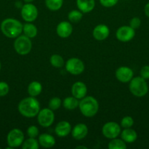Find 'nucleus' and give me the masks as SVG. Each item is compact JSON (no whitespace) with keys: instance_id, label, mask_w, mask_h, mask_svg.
I'll return each instance as SVG.
<instances>
[{"instance_id":"1","label":"nucleus","mask_w":149,"mask_h":149,"mask_svg":"<svg viewBox=\"0 0 149 149\" xmlns=\"http://www.w3.org/2000/svg\"><path fill=\"white\" fill-rule=\"evenodd\" d=\"M18 111L22 116L27 118H32L37 116L40 111V104L34 97L23 98L18 104Z\"/></svg>"},{"instance_id":"2","label":"nucleus","mask_w":149,"mask_h":149,"mask_svg":"<svg viewBox=\"0 0 149 149\" xmlns=\"http://www.w3.org/2000/svg\"><path fill=\"white\" fill-rule=\"evenodd\" d=\"M23 26L19 20L14 18H7L1 23V31L8 38H16L23 31Z\"/></svg>"},{"instance_id":"3","label":"nucleus","mask_w":149,"mask_h":149,"mask_svg":"<svg viewBox=\"0 0 149 149\" xmlns=\"http://www.w3.org/2000/svg\"><path fill=\"white\" fill-rule=\"evenodd\" d=\"M79 109L86 117H93L99 111V103L92 96H86L79 102Z\"/></svg>"},{"instance_id":"4","label":"nucleus","mask_w":149,"mask_h":149,"mask_svg":"<svg viewBox=\"0 0 149 149\" xmlns=\"http://www.w3.org/2000/svg\"><path fill=\"white\" fill-rule=\"evenodd\" d=\"M129 90L133 95L141 97L145 95L148 92L146 80L141 77H134L129 81Z\"/></svg>"},{"instance_id":"5","label":"nucleus","mask_w":149,"mask_h":149,"mask_svg":"<svg viewBox=\"0 0 149 149\" xmlns=\"http://www.w3.org/2000/svg\"><path fill=\"white\" fill-rule=\"evenodd\" d=\"M32 43L30 38L25 35H20L16 37L14 42V49L18 54L26 55L31 52Z\"/></svg>"},{"instance_id":"6","label":"nucleus","mask_w":149,"mask_h":149,"mask_svg":"<svg viewBox=\"0 0 149 149\" xmlns=\"http://www.w3.org/2000/svg\"><path fill=\"white\" fill-rule=\"evenodd\" d=\"M55 119L53 111L51 109H42L37 114V122L42 127H48L53 125Z\"/></svg>"},{"instance_id":"7","label":"nucleus","mask_w":149,"mask_h":149,"mask_svg":"<svg viewBox=\"0 0 149 149\" xmlns=\"http://www.w3.org/2000/svg\"><path fill=\"white\" fill-rule=\"evenodd\" d=\"M66 70L72 75H80L84 71L85 65L83 61L77 58H70L66 62Z\"/></svg>"},{"instance_id":"8","label":"nucleus","mask_w":149,"mask_h":149,"mask_svg":"<svg viewBox=\"0 0 149 149\" xmlns=\"http://www.w3.org/2000/svg\"><path fill=\"white\" fill-rule=\"evenodd\" d=\"M24 141V134L20 130L13 129L7 134V144L11 148H17L23 144Z\"/></svg>"},{"instance_id":"9","label":"nucleus","mask_w":149,"mask_h":149,"mask_svg":"<svg viewBox=\"0 0 149 149\" xmlns=\"http://www.w3.org/2000/svg\"><path fill=\"white\" fill-rule=\"evenodd\" d=\"M21 17L27 23L34 21L38 16V10L35 5L32 3H26L22 6L20 10Z\"/></svg>"},{"instance_id":"10","label":"nucleus","mask_w":149,"mask_h":149,"mask_svg":"<svg viewBox=\"0 0 149 149\" xmlns=\"http://www.w3.org/2000/svg\"><path fill=\"white\" fill-rule=\"evenodd\" d=\"M102 135L108 139L117 138L121 134V126L114 122H107L104 125L102 129Z\"/></svg>"},{"instance_id":"11","label":"nucleus","mask_w":149,"mask_h":149,"mask_svg":"<svg viewBox=\"0 0 149 149\" xmlns=\"http://www.w3.org/2000/svg\"><path fill=\"white\" fill-rule=\"evenodd\" d=\"M135 36V30L128 26H123L118 28L116 31V38L122 42L131 41Z\"/></svg>"},{"instance_id":"12","label":"nucleus","mask_w":149,"mask_h":149,"mask_svg":"<svg viewBox=\"0 0 149 149\" xmlns=\"http://www.w3.org/2000/svg\"><path fill=\"white\" fill-rule=\"evenodd\" d=\"M134 72L132 69L127 66H121L115 71V77L122 83L129 82L133 78Z\"/></svg>"},{"instance_id":"13","label":"nucleus","mask_w":149,"mask_h":149,"mask_svg":"<svg viewBox=\"0 0 149 149\" xmlns=\"http://www.w3.org/2000/svg\"><path fill=\"white\" fill-rule=\"evenodd\" d=\"M110 29L105 24L97 25L93 30V36L96 40L103 41L109 36Z\"/></svg>"},{"instance_id":"14","label":"nucleus","mask_w":149,"mask_h":149,"mask_svg":"<svg viewBox=\"0 0 149 149\" xmlns=\"http://www.w3.org/2000/svg\"><path fill=\"white\" fill-rule=\"evenodd\" d=\"M72 94L74 97L81 100L87 94V87L82 81H76L72 87Z\"/></svg>"},{"instance_id":"15","label":"nucleus","mask_w":149,"mask_h":149,"mask_svg":"<svg viewBox=\"0 0 149 149\" xmlns=\"http://www.w3.org/2000/svg\"><path fill=\"white\" fill-rule=\"evenodd\" d=\"M88 132H89L88 127L83 123L76 125L71 131L72 138L77 141H80L86 138V135H88Z\"/></svg>"},{"instance_id":"16","label":"nucleus","mask_w":149,"mask_h":149,"mask_svg":"<svg viewBox=\"0 0 149 149\" xmlns=\"http://www.w3.org/2000/svg\"><path fill=\"white\" fill-rule=\"evenodd\" d=\"M73 31L72 26L70 22L62 21L56 27V33L61 38H67L72 34Z\"/></svg>"},{"instance_id":"17","label":"nucleus","mask_w":149,"mask_h":149,"mask_svg":"<svg viewBox=\"0 0 149 149\" xmlns=\"http://www.w3.org/2000/svg\"><path fill=\"white\" fill-rule=\"evenodd\" d=\"M71 125L67 121L59 122L55 127V133L58 137H66L71 132Z\"/></svg>"},{"instance_id":"18","label":"nucleus","mask_w":149,"mask_h":149,"mask_svg":"<svg viewBox=\"0 0 149 149\" xmlns=\"http://www.w3.org/2000/svg\"><path fill=\"white\" fill-rule=\"evenodd\" d=\"M38 142L39 144L42 147L45 148H52L56 144V139L53 136H52L50 134L43 133L41 134L38 138Z\"/></svg>"},{"instance_id":"19","label":"nucleus","mask_w":149,"mask_h":149,"mask_svg":"<svg viewBox=\"0 0 149 149\" xmlns=\"http://www.w3.org/2000/svg\"><path fill=\"white\" fill-rule=\"evenodd\" d=\"M77 7L83 13H89L95 7V0H76Z\"/></svg>"},{"instance_id":"20","label":"nucleus","mask_w":149,"mask_h":149,"mask_svg":"<svg viewBox=\"0 0 149 149\" xmlns=\"http://www.w3.org/2000/svg\"><path fill=\"white\" fill-rule=\"evenodd\" d=\"M121 139L125 143H134L137 138V134L135 130L131 128H125L121 132Z\"/></svg>"},{"instance_id":"21","label":"nucleus","mask_w":149,"mask_h":149,"mask_svg":"<svg viewBox=\"0 0 149 149\" xmlns=\"http://www.w3.org/2000/svg\"><path fill=\"white\" fill-rule=\"evenodd\" d=\"M42 90V86L39 81H34L29 84L27 88V92L29 95L32 97H36L39 95Z\"/></svg>"},{"instance_id":"22","label":"nucleus","mask_w":149,"mask_h":149,"mask_svg":"<svg viewBox=\"0 0 149 149\" xmlns=\"http://www.w3.org/2000/svg\"><path fill=\"white\" fill-rule=\"evenodd\" d=\"M23 32L24 33L25 36L32 39L37 34V28L32 23H27L23 26Z\"/></svg>"},{"instance_id":"23","label":"nucleus","mask_w":149,"mask_h":149,"mask_svg":"<svg viewBox=\"0 0 149 149\" xmlns=\"http://www.w3.org/2000/svg\"><path fill=\"white\" fill-rule=\"evenodd\" d=\"M63 106L67 110H74L79 106L78 99L74 97V96L67 97L63 101Z\"/></svg>"},{"instance_id":"24","label":"nucleus","mask_w":149,"mask_h":149,"mask_svg":"<svg viewBox=\"0 0 149 149\" xmlns=\"http://www.w3.org/2000/svg\"><path fill=\"white\" fill-rule=\"evenodd\" d=\"M64 0H45V5L51 11H57L63 5Z\"/></svg>"},{"instance_id":"25","label":"nucleus","mask_w":149,"mask_h":149,"mask_svg":"<svg viewBox=\"0 0 149 149\" xmlns=\"http://www.w3.org/2000/svg\"><path fill=\"white\" fill-rule=\"evenodd\" d=\"M108 148L109 149H126L127 144L122 139L113 138L111 139L110 142L108 143Z\"/></svg>"},{"instance_id":"26","label":"nucleus","mask_w":149,"mask_h":149,"mask_svg":"<svg viewBox=\"0 0 149 149\" xmlns=\"http://www.w3.org/2000/svg\"><path fill=\"white\" fill-rule=\"evenodd\" d=\"M50 63L55 68H61L64 65V58L58 54H53L50 58Z\"/></svg>"},{"instance_id":"27","label":"nucleus","mask_w":149,"mask_h":149,"mask_svg":"<svg viewBox=\"0 0 149 149\" xmlns=\"http://www.w3.org/2000/svg\"><path fill=\"white\" fill-rule=\"evenodd\" d=\"M39 142L34 138L26 139L22 144L23 149H37L39 148Z\"/></svg>"},{"instance_id":"28","label":"nucleus","mask_w":149,"mask_h":149,"mask_svg":"<svg viewBox=\"0 0 149 149\" xmlns=\"http://www.w3.org/2000/svg\"><path fill=\"white\" fill-rule=\"evenodd\" d=\"M83 17V13L80 10H72L68 13V19L71 23H77L80 21Z\"/></svg>"},{"instance_id":"29","label":"nucleus","mask_w":149,"mask_h":149,"mask_svg":"<svg viewBox=\"0 0 149 149\" xmlns=\"http://www.w3.org/2000/svg\"><path fill=\"white\" fill-rule=\"evenodd\" d=\"M61 103H62V101L59 97H54L50 100L49 103H48V108L53 111L58 110L61 107Z\"/></svg>"},{"instance_id":"30","label":"nucleus","mask_w":149,"mask_h":149,"mask_svg":"<svg viewBox=\"0 0 149 149\" xmlns=\"http://www.w3.org/2000/svg\"><path fill=\"white\" fill-rule=\"evenodd\" d=\"M134 125V119L129 116H124L121 121V126L123 128H131Z\"/></svg>"},{"instance_id":"31","label":"nucleus","mask_w":149,"mask_h":149,"mask_svg":"<svg viewBox=\"0 0 149 149\" xmlns=\"http://www.w3.org/2000/svg\"><path fill=\"white\" fill-rule=\"evenodd\" d=\"M26 133L29 138H35L39 135V129L37 127L34 126V125H31L30 127H28Z\"/></svg>"},{"instance_id":"32","label":"nucleus","mask_w":149,"mask_h":149,"mask_svg":"<svg viewBox=\"0 0 149 149\" xmlns=\"http://www.w3.org/2000/svg\"><path fill=\"white\" fill-rule=\"evenodd\" d=\"M10 90V87L7 83L4 81H0V97L7 95Z\"/></svg>"},{"instance_id":"33","label":"nucleus","mask_w":149,"mask_h":149,"mask_svg":"<svg viewBox=\"0 0 149 149\" xmlns=\"http://www.w3.org/2000/svg\"><path fill=\"white\" fill-rule=\"evenodd\" d=\"M140 25H141V20L139 17H134L130 20L129 26L134 30L139 29L140 27Z\"/></svg>"},{"instance_id":"34","label":"nucleus","mask_w":149,"mask_h":149,"mask_svg":"<svg viewBox=\"0 0 149 149\" xmlns=\"http://www.w3.org/2000/svg\"><path fill=\"white\" fill-rule=\"evenodd\" d=\"M118 0H99V2L105 7H112L118 3Z\"/></svg>"},{"instance_id":"35","label":"nucleus","mask_w":149,"mask_h":149,"mask_svg":"<svg viewBox=\"0 0 149 149\" xmlns=\"http://www.w3.org/2000/svg\"><path fill=\"white\" fill-rule=\"evenodd\" d=\"M140 77L145 79H149V65H145L140 70Z\"/></svg>"},{"instance_id":"36","label":"nucleus","mask_w":149,"mask_h":149,"mask_svg":"<svg viewBox=\"0 0 149 149\" xmlns=\"http://www.w3.org/2000/svg\"><path fill=\"white\" fill-rule=\"evenodd\" d=\"M144 12L145 15L147 16L148 17H149V2H148L147 4H145V6Z\"/></svg>"},{"instance_id":"37","label":"nucleus","mask_w":149,"mask_h":149,"mask_svg":"<svg viewBox=\"0 0 149 149\" xmlns=\"http://www.w3.org/2000/svg\"><path fill=\"white\" fill-rule=\"evenodd\" d=\"M78 148L87 149V147H86V146H77V147H76V149H78Z\"/></svg>"},{"instance_id":"38","label":"nucleus","mask_w":149,"mask_h":149,"mask_svg":"<svg viewBox=\"0 0 149 149\" xmlns=\"http://www.w3.org/2000/svg\"><path fill=\"white\" fill-rule=\"evenodd\" d=\"M26 3H32V1H34V0H23Z\"/></svg>"},{"instance_id":"39","label":"nucleus","mask_w":149,"mask_h":149,"mask_svg":"<svg viewBox=\"0 0 149 149\" xmlns=\"http://www.w3.org/2000/svg\"><path fill=\"white\" fill-rule=\"evenodd\" d=\"M1 63H0V71H1Z\"/></svg>"},{"instance_id":"40","label":"nucleus","mask_w":149,"mask_h":149,"mask_svg":"<svg viewBox=\"0 0 149 149\" xmlns=\"http://www.w3.org/2000/svg\"><path fill=\"white\" fill-rule=\"evenodd\" d=\"M126 1H130V0H126Z\"/></svg>"}]
</instances>
